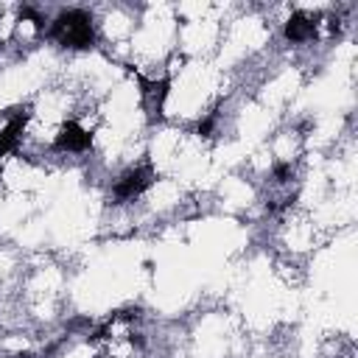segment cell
Masks as SVG:
<instances>
[{"label":"cell","mask_w":358,"mask_h":358,"mask_svg":"<svg viewBox=\"0 0 358 358\" xmlns=\"http://www.w3.org/2000/svg\"><path fill=\"white\" fill-rule=\"evenodd\" d=\"M0 176H3V165H0Z\"/></svg>","instance_id":"obj_9"},{"label":"cell","mask_w":358,"mask_h":358,"mask_svg":"<svg viewBox=\"0 0 358 358\" xmlns=\"http://www.w3.org/2000/svg\"><path fill=\"white\" fill-rule=\"evenodd\" d=\"M213 126H215V117L210 115V117H204V120H199V126H196V131H199L201 137H210V134H213Z\"/></svg>","instance_id":"obj_8"},{"label":"cell","mask_w":358,"mask_h":358,"mask_svg":"<svg viewBox=\"0 0 358 358\" xmlns=\"http://www.w3.org/2000/svg\"><path fill=\"white\" fill-rule=\"evenodd\" d=\"M282 36H285L288 42H308V39L316 36V22H313L308 14L294 11V14L288 17V22L282 25Z\"/></svg>","instance_id":"obj_6"},{"label":"cell","mask_w":358,"mask_h":358,"mask_svg":"<svg viewBox=\"0 0 358 358\" xmlns=\"http://www.w3.org/2000/svg\"><path fill=\"white\" fill-rule=\"evenodd\" d=\"M271 173H274V179H277V182H288V179L294 176V168H291V162H277Z\"/></svg>","instance_id":"obj_7"},{"label":"cell","mask_w":358,"mask_h":358,"mask_svg":"<svg viewBox=\"0 0 358 358\" xmlns=\"http://www.w3.org/2000/svg\"><path fill=\"white\" fill-rule=\"evenodd\" d=\"M53 148L56 151H67V154H84V151L92 148V134L84 126H78L76 120H67L59 129V134L53 140Z\"/></svg>","instance_id":"obj_3"},{"label":"cell","mask_w":358,"mask_h":358,"mask_svg":"<svg viewBox=\"0 0 358 358\" xmlns=\"http://www.w3.org/2000/svg\"><path fill=\"white\" fill-rule=\"evenodd\" d=\"M50 39H56L62 48L70 50H87L95 45V25L90 11L84 8H67L50 22Z\"/></svg>","instance_id":"obj_1"},{"label":"cell","mask_w":358,"mask_h":358,"mask_svg":"<svg viewBox=\"0 0 358 358\" xmlns=\"http://www.w3.org/2000/svg\"><path fill=\"white\" fill-rule=\"evenodd\" d=\"M28 117H31L28 112H17V115H11V120L0 129V159H3L6 154L17 151V145H20V140H22V131H25Z\"/></svg>","instance_id":"obj_5"},{"label":"cell","mask_w":358,"mask_h":358,"mask_svg":"<svg viewBox=\"0 0 358 358\" xmlns=\"http://www.w3.org/2000/svg\"><path fill=\"white\" fill-rule=\"evenodd\" d=\"M140 81V92H143V103H145V109H148V115L154 117H159L162 115V103H165V98H168V87H171V81L168 78H159V81H148V78H137Z\"/></svg>","instance_id":"obj_4"},{"label":"cell","mask_w":358,"mask_h":358,"mask_svg":"<svg viewBox=\"0 0 358 358\" xmlns=\"http://www.w3.org/2000/svg\"><path fill=\"white\" fill-rule=\"evenodd\" d=\"M151 185H154V173H151V168H148V165H137V168H129V171L115 182L112 196H115L117 201L137 199V196H143Z\"/></svg>","instance_id":"obj_2"}]
</instances>
